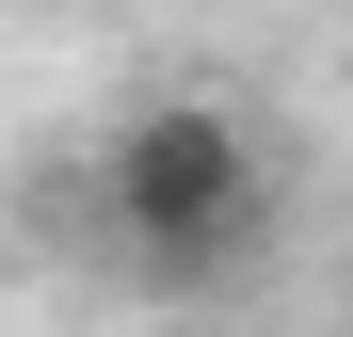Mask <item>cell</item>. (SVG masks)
Instances as JSON below:
<instances>
[{
	"instance_id": "6da1fadb",
	"label": "cell",
	"mask_w": 353,
	"mask_h": 337,
	"mask_svg": "<svg viewBox=\"0 0 353 337\" xmlns=\"http://www.w3.org/2000/svg\"><path fill=\"white\" fill-rule=\"evenodd\" d=\"M97 241L129 289H241L273 241V145L225 96H145L97 145Z\"/></svg>"
}]
</instances>
